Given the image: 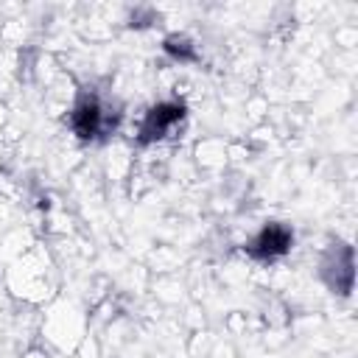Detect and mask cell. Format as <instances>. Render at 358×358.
Masks as SVG:
<instances>
[{
	"mask_svg": "<svg viewBox=\"0 0 358 358\" xmlns=\"http://www.w3.org/2000/svg\"><path fill=\"white\" fill-rule=\"evenodd\" d=\"M291 246V232L285 229V227H277V224H271V227H266L255 241H252V246H249V252L255 255V257H277V255H282L285 249Z\"/></svg>",
	"mask_w": 358,
	"mask_h": 358,
	"instance_id": "6da1fadb",
	"label": "cell"
},
{
	"mask_svg": "<svg viewBox=\"0 0 358 358\" xmlns=\"http://www.w3.org/2000/svg\"><path fill=\"white\" fill-rule=\"evenodd\" d=\"M73 126H76V131L81 137H92L101 129V109H98V103L95 101L78 103L76 112H73Z\"/></svg>",
	"mask_w": 358,
	"mask_h": 358,
	"instance_id": "3957f363",
	"label": "cell"
},
{
	"mask_svg": "<svg viewBox=\"0 0 358 358\" xmlns=\"http://www.w3.org/2000/svg\"><path fill=\"white\" fill-rule=\"evenodd\" d=\"M182 117V103H159L148 112L145 123H143V140H154V137H162L176 120Z\"/></svg>",
	"mask_w": 358,
	"mask_h": 358,
	"instance_id": "7a4b0ae2",
	"label": "cell"
}]
</instances>
